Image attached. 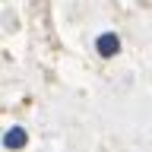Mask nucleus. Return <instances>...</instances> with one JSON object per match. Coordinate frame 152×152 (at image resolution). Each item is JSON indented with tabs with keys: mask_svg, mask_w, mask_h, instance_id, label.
I'll use <instances>...</instances> for the list:
<instances>
[{
	"mask_svg": "<svg viewBox=\"0 0 152 152\" xmlns=\"http://www.w3.org/2000/svg\"><path fill=\"white\" fill-rule=\"evenodd\" d=\"M28 146V130L26 127H10L7 133H3V149L7 152H19Z\"/></svg>",
	"mask_w": 152,
	"mask_h": 152,
	"instance_id": "nucleus-2",
	"label": "nucleus"
},
{
	"mask_svg": "<svg viewBox=\"0 0 152 152\" xmlns=\"http://www.w3.org/2000/svg\"><path fill=\"white\" fill-rule=\"evenodd\" d=\"M95 54L104 57V60L117 57V54H121V38L114 35V32H102V35L95 38Z\"/></svg>",
	"mask_w": 152,
	"mask_h": 152,
	"instance_id": "nucleus-1",
	"label": "nucleus"
}]
</instances>
